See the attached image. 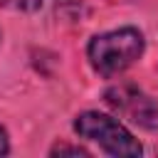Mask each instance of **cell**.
Instances as JSON below:
<instances>
[{"instance_id":"obj_1","label":"cell","mask_w":158,"mask_h":158,"mask_svg":"<svg viewBox=\"0 0 158 158\" xmlns=\"http://www.w3.org/2000/svg\"><path fill=\"white\" fill-rule=\"evenodd\" d=\"M91 67L101 77H114L128 69L143 54V35L136 27H121L96 35L86 47Z\"/></svg>"},{"instance_id":"obj_3","label":"cell","mask_w":158,"mask_h":158,"mask_svg":"<svg viewBox=\"0 0 158 158\" xmlns=\"http://www.w3.org/2000/svg\"><path fill=\"white\" fill-rule=\"evenodd\" d=\"M106 101L116 109H121L123 114L131 116L133 123L143 126V128H158V106L146 99L141 91H136L133 86H116L106 91Z\"/></svg>"},{"instance_id":"obj_5","label":"cell","mask_w":158,"mask_h":158,"mask_svg":"<svg viewBox=\"0 0 158 158\" xmlns=\"http://www.w3.org/2000/svg\"><path fill=\"white\" fill-rule=\"evenodd\" d=\"M52 153H74V156H86L84 148H74V146H54Z\"/></svg>"},{"instance_id":"obj_2","label":"cell","mask_w":158,"mask_h":158,"mask_svg":"<svg viewBox=\"0 0 158 158\" xmlns=\"http://www.w3.org/2000/svg\"><path fill=\"white\" fill-rule=\"evenodd\" d=\"M74 131L86 138L99 143L109 156H141V143L111 116L99 114V111H84L74 121Z\"/></svg>"},{"instance_id":"obj_6","label":"cell","mask_w":158,"mask_h":158,"mask_svg":"<svg viewBox=\"0 0 158 158\" xmlns=\"http://www.w3.org/2000/svg\"><path fill=\"white\" fill-rule=\"evenodd\" d=\"M10 151V143H7V133H5V128H0V156H5Z\"/></svg>"},{"instance_id":"obj_4","label":"cell","mask_w":158,"mask_h":158,"mask_svg":"<svg viewBox=\"0 0 158 158\" xmlns=\"http://www.w3.org/2000/svg\"><path fill=\"white\" fill-rule=\"evenodd\" d=\"M5 7H12V10H22V12H35L40 10L42 0H0Z\"/></svg>"}]
</instances>
